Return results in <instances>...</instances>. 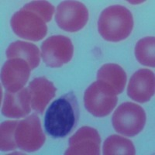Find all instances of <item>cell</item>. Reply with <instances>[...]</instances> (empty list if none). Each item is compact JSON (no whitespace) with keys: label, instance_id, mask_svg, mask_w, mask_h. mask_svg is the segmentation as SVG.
<instances>
[{"label":"cell","instance_id":"e0dca14e","mask_svg":"<svg viewBox=\"0 0 155 155\" xmlns=\"http://www.w3.org/2000/svg\"><path fill=\"white\" fill-rule=\"evenodd\" d=\"M154 37H146L140 39L135 46V56L142 65L155 67Z\"/></svg>","mask_w":155,"mask_h":155},{"label":"cell","instance_id":"30bf717a","mask_svg":"<svg viewBox=\"0 0 155 155\" xmlns=\"http://www.w3.org/2000/svg\"><path fill=\"white\" fill-rule=\"evenodd\" d=\"M101 138L99 132L90 127H82L69 139L65 155L100 154Z\"/></svg>","mask_w":155,"mask_h":155},{"label":"cell","instance_id":"d6986e66","mask_svg":"<svg viewBox=\"0 0 155 155\" xmlns=\"http://www.w3.org/2000/svg\"><path fill=\"white\" fill-rule=\"evenodd\" d=\"M23 8L35 12L44 19L45 23L51 21L54 12V5L47 1H33L24 5Z\"/></svg>","mask_w":155,"mask_h":155},{"label":"cell","instance_id":"ac0fdd59","mask_svg":"<svg viewBox=\"0 0 155 155\" xmlns=\"http://www.w3.org/2000/svg\"><path fill=\"white\" fill-rule=\"evenodd\" d=\"M19 121H5L0 128V148L2 151H9L17 148L15 131Z\"/></svg>","mask_w":155,"mask_h":155},{"label":"cell","instance_id":"8fae6325","mask_svg":"<svg viewBox=\"0 0 155 155\" xmlns=\"http://www.w3.org/2000/svg\"><path fill=\"white\" fill-rule=\"evenodd\" d=\"M154 73L149 69H140L136 71L129 81L127 95L140 103L149 102L154 95Z\"/></svg>","mask_w":155,"mask_h":155},{"label":"cell","instance_id":"52a82bcc","mask_svg":"<svg viewBox=\"0 0 155 155\" xmlns=\"http://www.w3.org/2000/svg\"><path fill=\"white\" fill-rule=\"evenodd\" d=\"M88 20V11L78 1H64L58 5L55 21L61 30L74 33L84 28Z\"/></svg>","mask_w":155,"mask_h":155},{"label":"cell","instance_id":"6da1fadb","mask_svg":"<svg viewBox=\"0 0 155 155\" xmlns=\"http://www.w3.org/2000/svg\"><path fill=\"white\" fill-rule=\"evenodd\" d=\"M80 117L79 105L72 91L61 95L48 107L44 116L45 131L51 137H65L74 130Z\"/></svg>","mask_w":155,"mask_h":155},{"label":"cell","instance_id":"3957f363","mask_svg":"<svg viewBox=\"0 0 155 155\" xmlns=\"http://www.w3.org/2000/svg\"><path fill=\"white\" fill-rule=\"evenodd\" d=\"M146 120V113L143 108L134 102H127L116 109L112 123L116 132L133 137L143 130Z\"/></svg>","mask_w":155,"mask_h":155},{"label":"cell","instance_id":"7a4b0ae2","mask_svg":"<svg viewBox=\"0 0 155 155\" xmlns=\"http://www.w3.org/2000/svg\"><path fill=\"white\" fill-rule=\"evenodd\" d=\"M134 24L133 15L127 8L120 5H110L101 12L98 30L106 41L120 42L130 35Z\"/></svg>","mask_w":155,"mask_h":155},{"label":"cell","instance_id":"9c48e42d","mask_svg":"<svg viewBox=\"0 0 155 155\" xmlns=\"http://www.w3.org/2000/svg\"><path fill=\"white\" fill-rule=\"evenodd\" d=\"M31 68L28 62L20 58L9 59L1 71L2 85L6 91L16 92L21 90L28 81Z\"/></svg>","mask_w":155,"mask_h":155},{"label":"cell","instance_id":"8992f818","mask_svg":"<svg viewBox=\"0 0 155 155\" xmlns=\"http://www.w3.org/2000/svg\"><path fill=\"white\" fill-rule=\"evenodd\" d=\"M73 54L72 42L65 36H51L41 45V58L47 67H61L71 61Z\"/></svg>","mask_w":155,"mask_h":155},{"label":"cell","instance_id":"5bb4252c","mask_svg":"<svg viewBox=\"0 0 155 155\" xmlns=\"http://www.w3.org/2000/svg\"><path fill=\"white\" fill-rule=\"evenodd\" d=\"M97 81L113 95H120L125 88L127 74L116 64H106L97 72Z\"/></svg>","mask_w":155,"mask_h":155},{"label":"cell","instance_id":"7c38bea8","mask_svg":"<svg viewBox=\"0 0 155 155\" xmlns=\"http://www.w3.org/2000/svg\"><path fill=\"white\" fill-rule=\"evenodd\" d=\"M31 97L27 88L16 92H6L4 95L2 113L8 118H22L31 111Z\"/></svg>","mask_w":155,"mask_h":155},{"label":"cell","instance_id":"2e32d148","mask_svg":"<svg viewBox=\"0 0 155 155\" xmlns=\"http://www.w3.org/2000/svg\"><path fill=\"white\" fill-rule=\"evenodd\" d=\"M102 152L105 155H134L136 153V150L130 140L119 135H111L105 140Z\"/></svg>","mask_w":155,"mask_h":155},{"label":"cell","instance_id":"277c9868","mask_svg":"<svg viewBox=\"0 0 155 155\" xmlns=\"http://www.w3.org/2000/svg\"><path fill=\"white\" fill-rule=\"evenodd\" d=\"M10 26L16 35L28 41H41L48 33V27L44 19L35 12L24 8L13 14Z\"/></svg>","mask_w":155,"mask_h":155},{"label":"cell","instance_id":"ba28073f","mask_svg":"<svg viewBox=\"0 0 155 155\" xmlns=\"http://www.w3.org/2000/svg\"><path fill=\"white\" fill-rule=\"evenodd\" d=\"M117 101L116 95L110 93L97 81L88 87L84 95L85 109L96 117H104L110 114Z\"/></svg>","mask_w":155,"mask_h":155},{"label":"cell","instance_id":"4fadbf2b","mask_svg":"<svg viewBox=\"0 0 155 155\" xmlns=\"http://www.w3.org/2000/svg\"><path fill=\"white\" fill-rule=\"evenodd\" d=\"M27 88L31 97V108L43 114L50 101L55 96L56 87L47 78L38 77L30 81Z\"/></svg>","mask_w":155,"mask_h":155},{"label":"cell","instance_id":"9a60e30c","mask_svg":"<svg viewBox=\"0 0 155 155\" xmlns=\"http://www.w3.org/2000/svg\"><path fill=\"white\" fill-rule=\"evenodd\" d=\"M5 54L8 59L20 58L28 62L32 70L38 67L41 61V53L35 44L26 41H17L9 44Z\"/></svg>","mask_w":155,"mask_h":155},{"label":"cell","instance_id":"5b68a950","mask_svg":"<svg viewBox=\"0 0 155 155\" xmlns=\"http://www.w3.org/2000/svg\"><path fill=\"white\" fill-rule=\"evenodd\" d=\"M17 147L27 152H35L44 145L46 136L37 114H32L19 121L15 131Z\"/></svg>","mask_w":155,"mask_h":155}]
</instances>
